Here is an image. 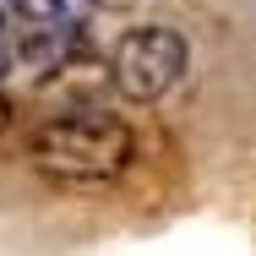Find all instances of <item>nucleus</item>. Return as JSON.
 <instances>
[{
	"instance_id": "20e7f679",
	"label": "nucleus",
	"mask_w": 256,
	"mask_h": 256,
	"mask_svg": "<svg viewBox=\"0 0 256 256\" xmlns=\"http://www.w3.org/2000/svg\"><path fill=\"white\" fill-rule=\"evenodd\" d=\"M11 66V22H6V11H0V71Z\"/></svg>"
},
{
	"instance_id": "f03ea898",
	"label": "nucleus",
	"mask_w": 256,
	"mask_h": 256,
	"mask_svg": "<svg viewBox=\"0 0 256 256\" xmlns=\"http://www.w3.org/2000/svg\"><path fill=\"white\" fill-rule=\"evenodd\" d=\"M186 66H191V54L174 28H136L120 38V50L109 60V82L136 104H158L164 93L180 88Z\"/></svg>"
},
{
	"instance_id": "f257e3e1",
	"label": "nucleus",
	"mask_w": 256,
	"mask_h": 256,
	"mask_svg": "<svg viewBox=\"0 0 256 256\" xmlns=\"http://www.w3.org/2000/svg\"><path fill=\"white\" fill-rule=\"evenodd\" d=\"M28 158L54 186H104V180L126 174V164L136 158V136L114 114L76 109V114H60L50 126H38Z\"/></svg>"
},
{
	"instance_id": "7ed1b4c3",
	"label": "nucleus",
	"mask_w": 256,
	"mask_h": 256,
	"mask_svg": "<svg viewBox=\"0 0 256 256\" xmlns=\"http://www.w3.org/2000/svg\"><path fill=\"white\" fill-rule=\"evenodd\" d=\"M11 38H76L93 0H0Z\"/></svg>"
},
{
	"instance_id": "39448f33",
	"label": "nucleus",
	"mask_w": 256,
	"mask_h": 256,
	"mask_svg": "<svg viewBox=\"0 0 256 256\" xmlns=\"http://www.w3.org/2000/svg\"><path fill=\"white\" fill-rule=\"evenodd\" d=\"M6 126H11V98H6V88H0V136H6Z\"/></svg>"
}]
</instances>
